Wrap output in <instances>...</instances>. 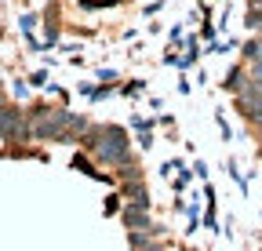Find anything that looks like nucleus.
Returning a JSON list of instances; mask_svg holds the SVG:
<instances>
[{"instance_id": "obj_4", "label": "nucleus", "mask_w": 262, "mask_h": 251, "mask_svg": "<svg viewBox=\"0 0 262 251\" xmlns=\"http://www.w3.org/2000/svg\"><path fill=\"white\" fill-rule=\"evenodd\" d=\"M244 55H248V62H262V37L251 40V44L244 48Z\"/></svg>"}, {"instance_id": "obj_1", "label": "nucleus", "mask_w": 262, "mask_h": 251, "mask_svg": "<svg viewBox=\"0 0 262 251\" xmlns=\"http://www.w3.org/2000/svg\"><path fill=\"white\" fill-rule=\"evenodd\" d=\"M110 142H102V146H95V153H98V161H106V164H124L127 156H131V149H127V142H124V131L120 128H106L102 131Z\"/></svg>"}, {"instance_id": "obj_5", "label": "nucleus", "mask_w": 262, "mask_h": 251, "mask_svg": "<svg viewBox=\"0 0 262 251\" xmlns=\"http://www.w3.org/2000/svg\"><path fill=\"white\" fill-rule=\"evenodd\" d=\"M258 37H262V26H258Z\"/></svg>"}, {"instance_id": "obj_2", "label": "nucleus", "mask_w": 262, "mask_h": 251, "mask_svg": "<svg viewBox=\"0 0 262 251\" xmlns=\"http://www.w3.org/2000/svg\"><path fill=\"white\" fill-rule=\"evenodd\" d=\"M0 131H4V135H22L26 131L22 128V117L11 113V109H0Z\"/></svg>"}, {"instance_id": "obj_3", "label": "nucleus", "mask_w": 262, "mask_h": 251, "mask_svg": "<svg viewBox=\"0 0 262 251\" xmlns=\"http://www.w3.org/2000/svg\"><path fill=\"white\" fill-rule=\"evenodd\" d=\"M127 222L135 226V230H149V218H146V208H139V204H131V208H127Z\"/></svg>"}]
</instances>
